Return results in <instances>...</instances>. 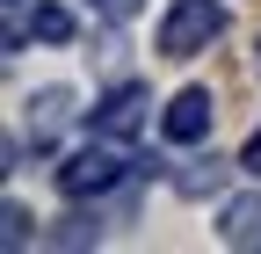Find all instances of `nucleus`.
Masks as SVG:
<instances>
[{
  "mask_svg": "<svg viewBox=\"0 0 261 254\" xmlns=\"http://www.w3.org/2000/svg\"><path fill=\"white\" fill-rule=\"evenodd\" d=\"M218 233H225V247H261V196H232Z\"/></svg>",
  "mask_w": 261,
  "mask_h": 254,
  "instance_id": "39448f33",
  "label": "nucleus"
},
{
  "mask_svg": "<svg viewBox=\"0 0 261 254\" xmlns=\"http://www.w3.org/2000/svg\"><path fill=\"white\" fill-rule=\"evenodd\" d=\"M218 174H225L218 160H196V167H181V174H174V189H181V196H203V189H218Z\"/></svg>",
  "mask_w": 261,
  "mask_h": 254,
  "instance_id": "6e6552de",
  "label": "nucleus"
},
{
  "mask_svg": "<svg viewBox=\"0 0 261 254\" xmlns=\"http://www.w3.org/2000/svg\"><path fill=\"white\" fill-rule=\"evenodd\" d=\"M130 174H138V160H123L116 138H94V145H80V153H65L58 189H65L73 204H87V196H109V189H123Z\"/></svg>",
  "mask_w": 261,
  "mask_h": 254,
  "instance_id": "f257e3e1",
  "label": "nucleus"
},
{
  "mask_svg": "<svg viewBox=\"0 0 261 254\" xmlns=\"http://www.w3.org/2000/svg\"><path fill=\"white\" fill-rule=\"evenodd\" d=\"M145 116H152V94L123 80V87H109L102 102L87 109V131H94V138H116V145H123V138H138V131H145Z\"/></svg>",
  "mask_w": 261,
  "mask_h": 254,
  "instance_id": "7ed1b4c3",
  "label": "nucleus"
},
{
  "mask_svg": "<svg viewBox=\"0 0 261 254\" xmlns=\"http://www.w3.org/2000/svg\"><path fill=\"white\" fill-rule=\"evenodd\" d=\"M0 240H8L15 254L29 247V211H22V204H8V211H0Z\"/></svg>",
  "mask_w": 261,
  "mask_h": 254,
  "instance_id": "1a4fd4ad",
  "label": "nucleus"
},
{
  "mask_svg": "<svg viewBox=\"0 0 261 254\" xmlns=\"http://www.w3.org/2000/svg\"><path fill=\"white\" fill-rule=\"evenodd\" d=\"M87 8H94V15H102V22H130V15H138V8H145V0H87Z\"/></svg>",
  "mask_w": 261,
  "mask_h": 254,
  "instance_id": "9d476101",
  "label": "nucleus"
},
{
  "mask_svg": "<svg viewBox=\"0 0 261 254\" xmlns=\"http://www.w3.org/2000/svg\"><path fill=\"white\" fill-rule=\"evenodd\" d=\"M8 8H29V0H8Z\"/></svg>",
  "mask_w": 261,
  "mask_h": 254,
  "instance_id": "ddd939ff",
  "label": "nucleus"
},
{
  "mask_svg": "<svg viewBox=\"0 0 261 254\" xmlns=\"http://www.w3.org/2000/svg\"><path fill=\"white\" fill-rule=\"evenodd\" d=\"M65 109H73V94H65V87H44L37 102H29V131H37V145H51V131L65 123Z\"/></svg>",
  "mask_w": 261,
  "mask_h": 254,
  "instance_id": "423d86ee",
  "label": "nucleus"
},
{
  "mask_svg": "<svg viewBox=\"0 0 261 254\" xmlns=\"http://www.w3.org/2000/svg\"><path fill=\"white\" fill-rule=\"evenodd\" d=\"M240 167H247V174H261V131L247 138V153H240Z\"/></svg>",
  "mask_w": 261,
  "mask_h": 254,
  "instance_id": "f8f14e48",
  "label": "nucleus"
},
{
  "mask_svg": "<svg viewBox=\"0 0 261 254\" xmlns=\"http://www.w3.org/2000/svg\"><path fill=\"white\" fill-rule=\"evenodd\" d=\"M29 37H44V44H65V37H73V15H65L58 0H37V8H29Z\"/></svg>",
  "mask_w": 261,
  "mask_h": 254,
  "instance_id": "0eeeda50",
  "label": "nucleus"
},
{
  "mask_svg": "<svg viewBox=\"0 0 261 254\" xmlns=\"http://www.w3.org/2000/svg\"><path fill=\"white\" fill-rule=\"evenodd\" d=\"M254 51H261V44H254Z\"/></svg>",
  "mask_w": 261,
  "mask_h": 254,
  "instance_id": "4468645a",
  "label": "nucleus"
},
{
  "mask_svg": "<svg viewBox=\"0 0 261 254\" xmlns=\"http://www.w3.org/2000/svg\"><path fill=\"white\" fill-rule=\"evenodd\" d=\"M218 29H225V8H218V0H174L167 22H160V58H196Z\"/></svg>",
  "mask_w": 261,
  "mask_h": 254,
  "instance_id": "f03ea898",
  "label": "nucleus"
},
{
  "mask_svg": "<svg viewBox=\"0 0 261 254\" xmlns=\"http://www.w3.org/2000/svg\"><path fill=\"white\" fill-rule=\"evenodd\" d=\"M211 116H218V102H211V87H181L167 109H160V131H167L174 145H203L211 138Z\"/></svg>",
  "mask_w": 261,
  "mask_h": 254,
  "instance_id": "20e7f679",
  "label": "nucleus"
},
{
  "mask_svg": "<svg viewBox=\"0 0 261 254\" xmlns=\"http://www.w3.org/2000/svg\"><path fill=\"white\" fill-rule=\"evenodd\" d=\"M51 240H58V247H87V240H94V225H87V218H65Z\"/></svg>",
  "mask_w": 261,
  "mask_h": 254,
  "instance_id": "9b49d317",
  "label": "nucleus"
}]
</instances>
